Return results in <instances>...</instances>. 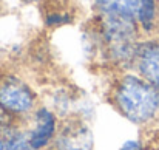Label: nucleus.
Here are the masks:
<instances>
[{
    "mask_svg": "<svg viewBox=\"0 0 159 150\" xmlns=\"http://www.w3.org/2000/svg\"><path fill=\"white\" fill-rule=\"evenodd\" d=\"M131 70L159 90V34L139 40Z\"/></svg>",
    "mask_w": 159,
    "mask_h": 150,
    "instance_id": "39448f33",
    "label": "nucleus"
},
{
    "mask_svg": "<svg viewBox=\"0 0 159 150\" xmlns=\"http://www.w3.org/2000/svg\"><path fill=\"white\" fill-rule=\"evenodd\" d=\"M53 150H94V135L91 127L80 118H66L57 130Z\"/></svg>",
    "mask_w": 159,
    "mask_h": 150,
    "instance_id": "20e7f679",
    "label": "nucleus"
},
{
    "mask_svg": "<svg viewBox=\"0 0 159 150\" xmlns=\"http://www.w3.org/2000/svg\"><path fill=\"white\" fill-rule=\"evenodd\" d=\"M0 105L16 119L37 108V93L31 84L12 73H0Z\"/></svg>",
    "mask_w": 159,
    "mask_h": 150,
    "instance_id": "7ed1b4c3",
    "label": "nucleus"
},
{
    "mask_svg": "<svg viewBox=\"0 0 159 150\" xmlns=\"http://www.w3.org/2000/svg\"><path fill=\"white\" fill-rule=\"evenodd\" d=\"M142 34L134 19L96 14V25L93 30V40L96 54L104 63L120 71L131 70L134 54Z\"/></svg>",
    "mask_w": 159,
    "mask_h": 150,
    "instance_id": "f257e3e1",
    "label": "nucleus"
},
{
    "mask_svg": "<svg viewBox=\"0 0 159 150\" xmlns=\"http://www.w3.org/2000/svg\"><path fill=\"white\" fill-rule=\"evenodd\" d=\"M158 150H159V135H158Z\"/></svg>",
    "mask_w": 159,
    "mask_h": 150,
    "instance_id": "2eb2a0df",
    "label": "nucleus"
},
{
    "mask_svg": "<svg viewBox=\"0 0 159 150\" xmlns=\"http://www.w3.org/2000/svg\"><path fill=\"white\" fill-rule=\"evenodd\" d=\"M2 8H3V6H2V0H0V12H2Z\"/></svg>",
    "mask_w": 159,
    "mask_h": 150,
    "instance_id": "4468645a",
    "label": "nucleus"
},
{
    "mask_svg": "<svg viewBox=\"0 0 159 150\" xmlns=\"http://www.w3.org/2000/svg\"><path fill=\"white\" fill-rule=\"evenodd\" d=\"M142 0H93L96 14H111L136 19Z\"/></svg>",
    "mask_w": 159,
    "mask_h": 150,
    "instance_id": "6e6552de",
    "label": "nucleus"
},
{
    "mask_svg": "<svg viewBox=\"0 0 159 150\" xmlns=\"http://www.w3.org/2000/svg\"><path fill=\"white\" fill-rule=\"evenodd\" d=\"M22 3H25V5H34V3H39L40 0H20Z\"/></svg>",
    "mask_w": 159,
    "mask_h": 150,
    "instance_id": "ddd939ff",
    "label": "nucleus"
},
{
    "mask_svg": "<svg viewBox=\"0 0 159 150\" xmlns=\"http://www.w3.org/2000/svg\"><path fill=\"white\" fill-rule=\"evenodd\" d=\"M116 110L134 125H148L158 118L159 90L133 70L120 71L111 87Z\"/></svg>",
    "mask_w": 159,
    "mask_h": 150,
    "instance_id": "f03ea898",
    "label": "nucleus"
},
{
    "mask_svg": "<svg viewBox=\"0 0 159 150\" xmlns=\"http://www.w3.org/2000/svg\"><path fill=\"white\" fill-rule=\"evenodd\" d=\"M11 122H14V118L0 105V127H3V125H8V124H11Z\"/></svg>",
    "mask_w": 159,
    "mask_h": 150,
    "instance_id": "f8f14e48",
    "label": "nucleus"
},
{
    "mask_svg": "<svg viewBox=\"0 0 159 150\" xmlns=\"http://www.w3.org/2000/svg\"><path fill=\"white\" fill-rule=\"evenodd\" d=\"M45 23L47 26H63V25H68L71 23V14L68 12H62V11H53V12H48L47 17H45Z\"/></svg>",
    "mask_w": 159,
    "mask_h": 150,
    "instance_id": "9d476101",
    "label": "nucleus"
},
{
    "mask_svg": "<svg viewBox=\"0 0 159 150\" xmlns=\"http://www.w3.org/2000/svg\"><path fill=\"white\" fill-rule=\"evenodd\" d=\"M136 23L142 37L159 34V0H142L136 14Z\"/></svg>",
    "mask_w": 159,
    "mask_h": 150,
    "instance_id": "0eeeda50",
    "label": "nucleus"
},
{
    "mask_svg": "<svg viewBox=\"0 0 159 150\" xmlns=\"http://www.w3.org/2000/svg\"><path fill=\"white\" fill-rule=\"evenodd\" d=\"M119 150H145V146L141 139H127L122 143Z\"/></svg>",
    "mask_w": 159,
    "mask_h": 150,
    "instance_id": "9b49d317",
    "label": "nucleus"
},
{
    "mask_svg": "<svg viewBox=\"0 0 159 150\" xmlns=\"http://www.w3.org/2000/svg\"><path fill=\"white\" fill-rule=\"evenodd\" d=\"M57 115L50 107H37L31 113V127L26 130L30 146L34 150H45L57 135Z\"/></svg>",
    "mask_w": 159,
    "mask_h": 150,
    "instance_id": "423d86ee",
    "label": "nucleus"
},
{
    "mask_svg": "<svg viewBox=\"0 0 159 150\" xmlns=\"http://www.w3.org/2000/svg\"><path fill=\"white\" fill-rule=\"evenodd\" d=\"M0 150H34L30 146L25 130L14 122L0 127Z\"/></svg>",
    "mask_w": 159,
    "mask_h": 150,
    "instance_id": "1a4fd4ad",
    "label": "nucleus"
},
{
    "mask_svg": "<svg viewBox=\"0 0 159 150\" xmlns=\"http://www.w3.org/2000/svg\"><path fill=\"white\" fill-rule=\"evenodd\" d=\"M158 118H159V111H158Z\"/></svg>",
    "mask_w": 159,
    "mask_h": 150,
    "instance_id": "dca6fc26",
    "label": "nucleus"
}]
</instances>
